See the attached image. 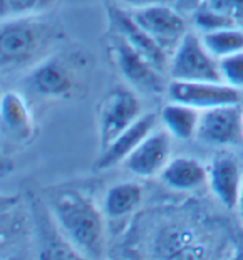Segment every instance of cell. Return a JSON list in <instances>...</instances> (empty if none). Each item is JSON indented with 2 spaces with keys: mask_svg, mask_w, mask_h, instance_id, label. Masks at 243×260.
Listing matches in <instances>:
<instances>
[{
  "mask_svg": "<svg viewBox=\"0 0 243 260\" xmlns=\"http://www.w3.org/2000/svg\"><path fill=\"white\" fill-rule=\"evenodd\" d=\"M171 138L164 128H154L124 159V167L143 178L161 175L171 159Z\"/></svg>",
  "mask_w": 243,
  "mask_h": 260,
  "instance_id": "9",
  "label": "cell"
},
{
  "mask_svg": "<svg viewBox=\"0 0 243 260\" xmlns=\"http://www.w3.org/2000/svg\"><path fill=\"white\" fill-rule=\"evenodd\" d=\"M193 14H195V27L201 32V34L236 25V22L233 19L226 17V15L206 7V5H201V7L196 9Z\"/></svg>",
  "mask_w": 243,
  "mask_h": 260,
  "instance_id": "21",
  "label": "cell"
},
{
  "mask_svg": "<svg viewBox=\"0 0 243 260\" xmlns=\"http://www.w3.org/2000/svg\"><path fill=\"white\" fill-rule=\"evenodd\" d=\"M2 129L15 141H25L34 135V116L19 92H5L0 101Z\"/></svg>",
  "mask_w": 243,
  "mask_h": 260,
  "instance_id": "14",
  "label": "cell"
},
{
  "mask_svg": "<svg viewBox=\"0 0 243 260\" xmlns=\"http://www.w3.org/2000/svg\"><path fill=\"white\" fill-rule=\"evenodd\" d=\"M51 207L59 226L81 255L89 258L102 255V218L91 200L77 191H62Z\"/></svg>",
  "mask_w": 243,
  "mask_h": 260,
  "instance_id": "1",
  "label": "cell"
},
{
  "mask_svg": "<svg viewBox=\"0 0 243 260\" xmlns=\"http://www.w3.org/2000/svg\"><path fill=\"white\" fill-rule=\"evenodd\" d=\"M201 41L217 59L243 51V30L238 25L201 34Z\"/></svg>",
  "mask_w": 243,
  "mask_h": 260,
  "instance_id": "18",
  "label": "cell"
},
{
  "mask_svg": "<svg viewBox=\"0 0 243 260\" xmlns=\"http://www.w3.org/2000/svg\"><path fill=\"white\" fill-rule=\"evenodd\" d=\"M32 17L4 19L0 32V51H2V68L12 69L32 60L42 51L49 41V29L46 24Z\"/></svg>",
  "mask_w": 243,
  "mask_h": 260,
  "instance_id": "2",
  "label": "cell"
},
{
  "mask_svg": "<svg viewBox=\"0 0 243 260\" xmlns=\"http://www.w3.org/2000/svg\"><path fill=\"white\" fill-rule=\"evenodd\" d=\"M200 113L196 108L186 106V104L169 101L161 109L159 119L163 123V128L176 140L188 141L193 136H196L198 123H200Z\"/></svg>",
  "mask_w": 243,
  "mask_h": 260,
  "instance_id": "16",
  "label": "cell"
},
{
  "mask_svg": "<svg viewBox=\"0 0 243 260\" xmlns=\"http://www.w3.org/2000/svg\"><path fill=\"white\" fill-rule=\"evenodd\" d=\"M109 20H111V27L114 32L123 36L137 52L143 54L158 71L164 73L169 69V57L168 52L154 41V39L141 29L140 25L132 20L131 15H126L123 10L111 9L109 10Z\"/></svg>",
  "mask_w": 243,
  "mask_h": 260,
  "instance_id": "12",
  "label": "cell"
},
{
  "mask_svg": "<svg viewBox=\"0 0 243 260\" xmlns=\"http://www.w3.org/2000/svg\"><path fill=\"white\" fill-rule=\"evenodd\" d=\"M218 68L225 84L243 92V51L218 59Z\"/></svg>",
  "mask_w": 243,
  "mask_h": 260,
  "instance_id": "20",
  "label": "cell"
},
{
  "mask_svg": "<svg viewBox=\"0 0 243 260\" xmlns=\"http://www.w3.org/2000/svg\"><path fill=\"white\" fill-rule=\"evenodd\" d=\"M109 54L116 68L129 84L148 92L166 91L168 84H164L161 71H158L123 36L114 30L109 41Z\"/></svg>",
  "mask_w": 243,
  "mask_h": 260,
  "instance_id": "4",
  "label": "cell"
},
{
  "mask_svg": "<svg viewBox=\"0 0 243 260\" xmlns=\"http://www.w3.org/2000/svg\"><path fill=\"white\" fill-rule=\"evenodd\" d=\"M203 5L233 19L236 24L243 20V0H206Z\"/></svg>",
  "mask_w": 243,
  "mask_h": 260,
  "instance_id": "22",
  "label": "cell"
},
{
  "mask_svg": "<svg viewBox=\"0 0 243 260\" xmlns=\"http://www.w3.org/2000/svg\"><path fill=\"white\" fill-rule=\"evenodd\" d=\"M238 210H240V215H241V218H243V188H241L240 200H238Z\"/></svg>",
  "mask_w": 243,
  "mask_h": 260,
  "instance_id": "26",
  "label": "cell"
},
{
  "mask_svg": "<svg viewBox=\"0 0 243 260\" xmlns=\"http://www.w3.org/2000/svg\"><path fill=\"white\" fill-rule=\"evenodd\" d=\"M119 4H124L126 7L131 9H143L148 7V5H154V4H163V0H118Z\"/></svg>",
  "mask_w": 243,
  "mask_h": 260,
  "instance_id": "24",
  "label": "cell"
},
{
  "mask_svg": "<svg viewBox=\"0 0 243 260\" xmlns=\"http://www.w3.org/2000/svg\"><path fill=\"white\" fill-rule=\"evenodd\" d=\"M233 258H240V260H243V239L238 242V245H236V248H235Z\"/></svg>",
  "mask_w": 243,
  "mask_h": 260,
  "instance_id": "25",
  "label": "cell"
},
{
  "mask_svg": "<svg viewBox=\"0 0 243 260\" xmlns=\"http://www.w3.org/2000/svg\"><path fill=\"white\" fill-rule=\"evenodd\" d=\"M240 106H241V111H243V96H241V101H240Z\"/></svg>",
  "mask_w": 243,
  "mask_h": 260,
  "instance_id": "27",
  "label": "cell"
},
{
  "mask_svg": "<svg viewBox=\"0 0 243 260\" xmlns=\"http://www.w3.org/2000/svg\"><path fill=\"white\" fill-rule=\"evenodd\" d=\"M143 202V186L132 181H124L111 186L104 198V210L108 217L119 218L131 213Z\"/></svg>",
  "mask_w": 243,
  "mask_h": 260,
  "instance_id": "17",
  "label": "cell"
},
{
  "mask_svg": "<svg viewBox=\"0 0 243 260\" xmlns=\"http://www.w3.org/2000/svg\"><path fill=\"white\" fill-rule=\"evenodd\" d=\"M159 176L173 190H195L208 181V170L198 159L180 156L171 158Z\"/></svg>",
  "mask_w": 243,
  "mask_h": 260,
  "instance_id": "15",
  "label": "cell"
},
{
  "mask_svg": "<svg viewBox=\"0 0 243 260\" xmlns=\"http://www.w3.org/2000/svg\"><path fill=\"white\" fill-rule=\"evenodd\" d=\"M158 116L154 113H145L132 123L128 129H124L108 148L102 149L101 156L96 161V170H109L124 159L137 148V145L156 128Z\"/></svg>",
  "mask_w": 243,
  "mask_h": 260,
  "instance_id": "13",
  "label": "cell"
},
{
  "mask_svg": "<svg viewBox=\"0 0 243 260\" xmlns=\"http://www.w3.org/2000/svg\"><path fill=\"white\" fill-rule=\"evenodd\" d=\"M208 183L213 195L225 208H238L243 188V167L240 159L226 151L215 154L208 168Z\"/></svg>",
  "mask_w": 243,
  "mask_h": 260,
  "instance_id": "10",
  "label": "cell"
},
{
  "mask_svg": "<svg viewBox=\"0 0 243 260\" xmlns=\"http://www.w3.org/2000/svg\"><path fill=\"white\" fill-rule=\"evenodd\" d=\"M56 0H0L4 19L32 17L49 10Z\"/></svg>",
  "mask_w": 243,
  "mask_h": 260,
  "instance_id": "19",
  "label": "cell"
},
{
  "mask_svg": "<svg viewBox=\"0 0 243 260\" xmlns=\"http://www.w3.org/2000/svg\"><path fill=\"white\" fill-rule=\"evenodd\" d=\"M143 114L141 103L134 92L124 87H118L108 94L99 104V145L101 149L108 148L124 129Z\"/></svg>",
  "mask_w": 243,
  "mask_h": 260,
  "instance_id": "5",
  "label": "cell"
},
{
  "mask_svg": "<svg viewBox=\"0 0 243 260\" xmlns=\"http://www.w3.org/2000/svg\"><path fill=\"white\" fill-rule=\"evenodd\" d=\"M196 136L215 146L243 145V111L238 104H223L200 113Z\"/></svg>",
  "mask_w": 243,
  "mask_h": 260,
  "instance_id": "8",
  "label": "cell"
},
{
  "mask_svg": "<svg viewBox=\"0 0 243 260\" xmlns=\"http://www.w3.org/2000/svg\"><path fill=\"white\" fill-rule=\"evenodd\" d=\"M132 20L148 32L168 54L178 47L181 39L186 36V20L180 10L164 4H154L136 9L131 14Z\"/></svg>",
  "mask_w": 243,
  "mask_h": 260,
  "instance_id": "7",
  "label": "cell"
},
{
  "mask_svg": "<svg viewBox=\"0 0 243 260\" xmlns=\"http://www.w3.org/2000/svg\"><path fill=\"white\" fill-rule=\"evenodd\" d=\"M30 86L41 96L69 98L76 87V71L65 59L52 56L32 71Z\"/></svg>",
  "mask_w": 243,
  "mask_h": 260,
  "instance_id": "11",
  "label": "cell"
},
{
  "mask_svg": "<svg viewBox=\"0 0 243 260\" xmlns=\"http://www.w3.org/2000/svg\"><path fill=\"white\" fill-rule=\"evenodd\" d=\"M166 94L169 101L196 108L198 111L223 106V104H238L243 96L241 91L225 82L180 79H171L168 82Z\"/></svg>",
  "mask_w": 243,
  "mask_h": 260,
  "instance_id": "6",
  "label": "cell"
},
{
  "mask_svg": "<svg viewBox=\"0 0 243 260\" xmlns=\"http://www.w3.org/2000/svg\"><path fill=\"white\" fill-rule=\"evenodd\" d=\"M205 2L206 0H175L180 12H195V10L200 9Z\"/></svg>",
  "mask_w": 243,
  "mask_h": 260,
  "instance_id": "23",
  "label": "cell"
},
{
  "mask_svg": "<svg viewBox=\"0 0 243 260\" xmlns=\"http://www.w3.org/2000/svg\"><path fill=\"white\" fill-rule=\"evenodd\" d=\"M171 79L223 82L220 76L218 59L208 51L201 36L186 32L169 60Z\"/></svg>",
  "mask_w": 243,
  "mask_h": 260,
  "instance_id": "3",
  "label": "cell"
}]
</instances>
